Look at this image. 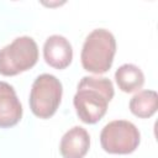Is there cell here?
Segmentation results:
<instances>
[{
    "label": "cell",
    "mask_w": 158,
    "mask_h": 158,
    "mask_svg": "<svg viewBox=\"0 0 158 158\" xmlns=\"http://www.w3.org/2000/svg\"><path fill=\"white\" fill-rule=\"evenodd\" d=\"M90 147V136L80 126L68 130L59 143V152L63 158H84Z\"/></svg>",
    "instance_id": "obj_8"
},
{
    "label": "cell",
    "mask_w": 158,
    "mask_h": 158,
    "mask_svg": "<svg viewBox=\"0 0 158 158\" xmlns=\"http://www.w3.org/2000/svg\"><path fill=\"white\" fill-rule=\"evenodd\" d=\"M115 80L118 89L123 93H133L139 90L144 84L143 72L135 64L126 63L115 72Z\"/></svg>",
    "instance_id": "obj_9"
},
{
    "label": "cell",
    "mask_w": 158,
    "mask_h": 158,
    "mask_svg": "<svg viewBox=\"0 0 158 158\" xmlns=\"http://www.w3.org/2000/svg\"><path fill=\"white\" fill-rule=\"evenodd\" d=\"M139 141L141 135L138 128L126 120L109 122L100 133L102 149L111 154H130L136 151Z\"/></svg>",
    "instance_id": "obj_5"
},
{
    "label": "cell",
    "mask_w": 158,
    "mask_h": 158,
    "mask_svg": "<svg viewBox=\"0 0 158 158\" xmlns=\"http://www.w3.org/2000/svg\"><path fill=\"white\" fill-rule=\"evenodd\" d=\"M114 94V85L110 79L104 77H83L73 98L78 117L84 123H96L106 114Z\"/></svg>",
    "instance_id": "obj_1"
},
{
    "label": "cell",
    "mask_w": 158,
    "mask_h": 158,
    "mask_svg": "<svg viewBox=\"0 0 158 158\" xmlns=\"http://www.w3.org/2000/svg\"><path fill=\"white\" fill-rule=\"evenodd\" d=\"M116 53V40L114 35L105 28L91 31L84 41L80 60L86 72L94 74L106 73L114 62Z\"/></svg>",
    "instance_id": "obj_2"
},
{
    "label": "cell",
    "mask_w": 158,
    "mask_h": 158,
    "mask_svg": "<svg viewBox=\"0 0 158 158\" xmlns=\"http://www.w3.org/2000/svg\"><path fill=\"white\" fill-rule=\"evenodd\" d=\"M63 86L54 75L44 73L38 75L30 91V109L40 118L52 117L62 100Z\"/></svg>",
    "instance_id": "obj_4"
},
{
    "label": "cell",
    "mask_w": 158,
    "mask_h": 158,
    "mask_svg": "<svg viewBox=\"0 0 158 158\" xmlns=\"http://www.w3.org/2000/svg\"><path fill=\"white\" fill-rule=\"evenodd\" d=\"M38 60L36 41L28 36L15 38L0 49V74L14 77L31 69Z\"/></svg>",
    "instance_id": "obj_3"
},
{
    "label": "cell",
    "mask_w": 158,
    "mask_h": 158,
    "mask_svg": "<svg viewBox=\"0 0 158 158\" xmlns=\"http://www.w3.org/2000/svg\"><path fill=\"white\" fill-rule=\"evenodd\" d=\"M22 117V105L15 89L6 81H0V127L9 128Z\"/></svg>",
    "instance_id": "obj_7"
},
{
    "label": "cell",
    "mask_w": 158,
    "mask_h": 158,
    "mask_svg": "<svg viewBox=\"0 0 158 158\" xmlns=\"http://www.w3.org/2000/svg\"><path fill=\"white\" fill-rule=\"evenodd\" d=\"M43 57L48 65L56 69L67 68L73 59V48L70 42L60 36H49L43 44Z\"/></svg>",
    "instance_id": "obj_6"
},
{
    "label": "cell",
    "mask_w": 158,
    "mask_h": 158,
    "mask_svg": "<svg viewBox=\"0 0 158 158\" xmlns=\"http://www.w3.org/2000/svg\"><path fill=\"white\" fill-rule=\"evenodd\" d=\"M131 112L139 118H148L153 116L158 107V95L154 90H141L130 100Z\"/></svg>",
    "instance_id": "obj_10"
}]
</instances>
